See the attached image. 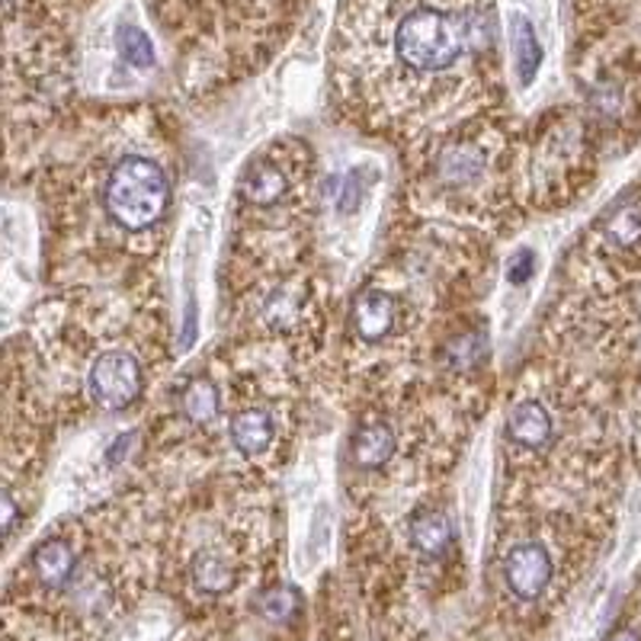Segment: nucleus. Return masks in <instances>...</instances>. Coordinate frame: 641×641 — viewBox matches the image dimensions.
Segmentation results:
<instances>
[{
	"mask_svg": "<svg viewBox=\"0 0 641 641\" xmlns=\"http://www.w3.org/2000/svg\"><path fill=\"white\" fill-rule=\"evenodd\" d=\"M0 510H3V516H0V523H3V536H10L13 533V526H16V504H13V494H3L0 498Z\"/></svg>",
	"mask_w": 641,
	"mask_h": 641,
	"instance_id": "412c9836",
	"label": "nucleus"
},
{
	"mask_svg": "<svg viewBox=\"0 0 641 641\" xmlns=\"http://www.w3.org/2000/svg\"><path fill=\"white\" fill-rule=\"evenodd\" d=\"M193 581L202 594H225L234 584V571L219 551H199L193 561Z\"/></svg>",
	"mask_w": 641,
	"mask_h": 641,
	"instance_id": "ddd939ff",
	"label": "nucleus"
},
{
	"mask_svg": "<svg viewBox=\"0 0 641 641\" xmlns=\"http://www.w3.org/2000/svg\"><path fill=\"white\" fill-rule=\"evenodd\" d=\"M606 237L616 247H632L641 237V209H622L609 219L606 225Z\"/></svg>",
	"mask_w": 641,
	"mask_h": 641,
	"instance_id": "f3484780",
	"label": "nucleus"
},
{
	"mask_svg": "<svg viewBox=\"0 0 641 641\" xmlns=\"http://www.w3.org/2000/svg\"><path fill=\"white\" fill-rule=\"evenodd\" d=\"M141 382H144L141 366L136 363V357L126 353V350H109L91 366L93 398L109 411L129 408L141 392Z\"/></svg>",
	"mask_w": 641,
	"mask_h": 641,
	"instance_id": "20e7f679",
	"label": "nucleus"
},
{
	"mask_svg": "<svg viewBox=\"0 0 641 641\" xmlns=\"http://www.w3.org/2000/svg\"><path fill=\"white\" fill-rule=\"evenodd\" d=\"M292 315H295V305H292V299H289V295L276 292L273 299L267 302V318L270 320H279V324H282V320H289Z\"/></svg>",
	"mask_w": 641,
	"mask_h": 641,
	"instance_id": "6ab92c4d",
	"label": "nucleus"
},
{
	"mask_svg": "<svg viewBox=\"0 0 641 641\" xmlns=\"http://www.w3.org/2000/svg\"><path fill=\"white\" fill-rule=\"evenodd\" d=\"M506 587L520 599H539L551 581V555L539 543L513 546L504 555Z\"/></svg>",
	"mask_w": 641,
	"mask_h": 641,
	"instance_id": "39448f33",
	"label": "nucleus"
},
{
	"mask_svg": "<svg viewBox=\"0 0 641 641\" xmlns=\"http://www.w3.org/2000/svg\"><path fill=\"white\" fill-rule=\"evenodd\" d=\"M260 613L270 619V622H289L295 613H299V596L289 587H276L260 596Z\"/></svg>",
	"mask_w": 641,
	"mask_h": 641,
	"instance_id": "a211bd4d",
	"label": "nucleus"
},
{
	"mask_svg": "<svg viewBox=\"0 0 641 641\" xmlns=\"http://www.w3.org/2000/svg\"><path fill=\"white\" fill-rule=\"evenodd\" d=\"M529 276H533V254H529V250H520L516 260H513V267H510V273H506V279H510L513 285H520V282H526Z\"/></svg>",
	"mask_w": 641,
	"mask_h": 641,
	"instance_id": "aec40b11",
	"label": "nucleus"
},
{
	"mask_svg": "<svg viewBox=\"0 0 641 641\" xmlns=\"http://www.w3.org/2000/svg\"><path fill=\"white\" fill-rule=\"evenodd\" d=\"M606 641H641V636L636 632V629H616V632H613Z\"/></svg>",
	"mask_w": 641,
	"mask_h": 641,
	"instance_id": "5701e85b",
	"label": "nucleus"
},
{
	"mask_svg": "<svg viewBox=\"0 0 641 641\" xmlns=\"http://www.w3.org/2000/svg\"><path fill=\"white\" fill-rule=\"evenodd\" d=\"M129 443H132L129 436H119V440H116V446H113V450L106 453V462H109V465H116V462L123 458V453L129 450Z\"/></svg>",
	"mask_w": 641,
	"mask_h": 641,
	"instance_id": "4be33fe9",
	"label": "nucleus"
},
{
	"mask_svg": "<svg viewBox=\"0 0 641 641\" xmlns=\"http://www.w3.org/2000/svg\"><path fill=\"white\" fill-rule=\"evenodd\" d=\"M395 324V299L378 292V289H369L357 299L353 305V327L363 340H382Z\"/></svg>",
	"mask_w": 641,
	"mask_h": 641,
	"instance_id": "0eeeda50",
	"label": "nucleus"
},
{
	"mask_svg": "<svg viewBox=\"0 0 641 641\" xmlns=\"http://www.w3.org/2000/svg\"><path fill=\"white\" fill-rule=\"evenodd\" d=\"M506 433L513 443L526 446V450H543L551 440V417L539 401H520L510 420H506Z\"/></svg>",
	"mask_w": 641,
	"mask_h": 641,
	"instance_id": "423d86ee",
	"label": "nucleus"
},
{
	"mask_svg": "<svg viewBox=\"0 0 641 641\" xmlns=\"http://www.w3.org/2000/svg\"><path fill=\"white\" fill-rule=\"evenodd\" d=\"M33 568L39 574V581L46 584L48 591H58L71 581L74 574V551L68 543H43L39 549L33 551Z\"/></svg>",
	"mask_w": 641,
	"mask_h": 641,
	"instance_id": "1a4fd4ad",
	"label": "nucleus"
},
{
	"mask_svg": "<svg viewBox=\"0 0 641 641\" xmlns=\"http://www.w3.org/2000/svg\"><path fill=\"white\" fill-rule=\"evenodd\" d=\"M116 48H119V55H123L132 68H141V71L154 68V61H158L148 33H141L138 26H119V33H116Z\"/></svg>",
	"mask_w": 641,
	"mask_h": 641,
	"instance_id": "2eb2a0df",
	"label": "nucleus"
},
{
	"mask_svg": "<svg viewBox=\"0 0 641 641\" xmlns=\"http://www.w3.org/2000/svg\"><path fill=\"white\" fill-rule=\"evenodd\" d=\"M494 61L491 0H343L337 74L385 103L468 88Z\"/></svg>",
	"mask_w": 641,
	"mask_h": 641,
	"instance_id": "f257e3e1",
	"label": "nucleus"
},
{
	"mask_svg": "<svg viewBox=\"0 0 641 641\" xmlns=\"http://www.w3.org/2000/svg\"><path fill=\"white\" fill-rule=\"evenodd\" d=\"M395 456V433L388 423L372 420L353 436V462L360 468H378Z\"/></svg>",
	"mask_w": 641,
	"mask_h": 641,
	"instance_id": "6e6552de",
	"label": "nucleus"
},
{
	"mask_svg": "<svg viewBox=\"0 0 641 641\" xmlns=\"http://www.w3.org/2000/svg\"><path fill=\"white\" fill-rule=\"evenodd\" d=\"M285 193V177L282 171H276L273 164H254L244 177V196L254 206H273Z\"/></svg>",
	"mask_w": 641,
	"mask_h": 641,
	"instance_id": "4468645a",
	"label": "nucleus"
},
{
	"mask_svg": "<svg viewBox=\"0 0 641 641\" xmlns=\"http://www.w3.org/2000/svg\"><path fill=\"white\" fill-rule=\"evenodd\" d=\"M513 65H516V78L523 88L533 84V78L539 74V65H543V46H539L536 30L526 16L513 20Z\"/></svg>",
	"mask_w": 641,
	"mask_h": 641,
	"instance_id": "9b49d317",
	"label": "nucleus"
},
{
	"mask_svg": "<svg viewBox=\"0 0 641 641\" xmlns=\"http://www.w3.org/2000/svg\"><path fill=\"white\" fill-rule=\"evenodd\" d=\"M167 7V20L171 23H202L206 26H229L231 36L237 33H250V36H264L270 26L285 23L302 0H158Z\"/></svg>",
	"mask_w": 641,
	"mask_h": 641,
	"instance_id": "7ed1b4c3",
	"label": "nucleus"
},
{
	"mask_svg": "<svg viewBox=\"0 0 641 641\" xmlns=\"http://www.w3.org/2000/svg\"><path fill=\"white\" fill-rule=\"evenodd\" d=\"M184 411L186 417L196 420V423H209V420L219 413V392H215L206 378L189 382L184 392Z\"/></svg>",
	"mask_w": 641,
	"mask_h": 641,
	"instance_id": "dca6fc26",
	"label": "nucleus"
},
{
	"mask_svg": "<svg viewBox=\"0 0 641 641\" xmlns=\"http://www.w3.org/2000/svg\"><path fill=\"white\" fill-rule=\"evenodd\" d=\"M231 440L244 456H257L273 443V420L267 411H244L231 420Z\"/></svg>",
	"mask_w": 641,
	"mask_h": 641,
	"instance_id": "9d476101",
	"label": "nucleus"
},
{
	"mask_svg": "<svg viewBox=\"0 0 641 641\" xmlns=\"http://www.w3.org/2000/svg\"><path fill=\"white\" fill-rule=\"evenodd\" d=\"M171 202L161 164L148 158H123L106 180V212L129 231L151 229Z\"/></svg>",
	"mask_w": 641,
	"mask_h": 641,
	"instance_id": "f03ea898",
	"label": "nucleus"
},
{
	"mask_svg": "<svg viewBox=\"0 0 641 641\" xmlns=\"http://www.w3.org/2000/svg\"><path fill=\"white\" fill-rule=\"evenodd\" d=\"M411 543L417 546V551H423L430 558L443 555V551L450 549V543H453L450 520L443 513H436V510H420L411 523Z\"/></svg>",
	"mask_w": 641,
	"mask_h": 641,
	"instance_id": "f8f14e48",
	"label": "nucleus"
}]
</instances>
